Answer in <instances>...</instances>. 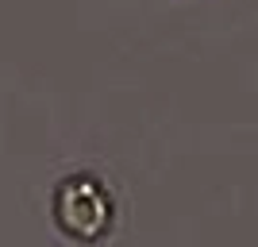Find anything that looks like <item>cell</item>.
Listing matches in <instances>:
<instances>
[{"mask_svg":"<svg viewBox=\"0 0 258 247\" xmlns=\"http://www.w3.org/2000/svg\"><path fill=\"white\" fill-rule=\"evenodd\" d=\"M50 220L77 247H104L119 228V197L104 174L70 170L50 189Z\"/></svg>","mask_w":258,"mask_h":247,"instance_id":"cell-1","label":"cell"}]
</instances>
